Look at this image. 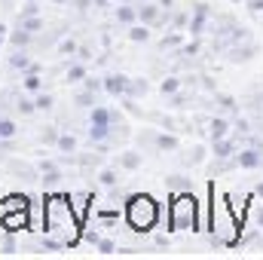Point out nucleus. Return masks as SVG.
Returning <instances> with one entry per match:
<instances>
[{
    "label": "nucleus",
    "mask_w": 263,
    "mask_h": 260,
    "mask_svg": "<svg viewBox=\"0 0 263 260\" xmlns=\"http://www.w3.org/2000/svg\"><path fill=\"white\" fill-rule=\"evenodd\" d=\"M208 202H211V217H208L211 242L223 248H236L242 242V217L236 214L230 196H217L214 184H208Z\"/></svg>",
    "instance_id": "obj_1"
},
{
    "label": "nucleus",
    "mask_w": 263,
    "mask_h": 260,
    "mask_svg": "<svg viewBox=\"0 0 263 260\" xmlns=\"http://www.w3.org/2000/svg\"><path fill=\"white\" fill-rule=\"evenodd\" d=\"M43 224H46V233L62 239L67 248H73L80 242V233H83V224L77 217V208L70 202V196H49L46 199V208H43Z\"/></svg>",
    "instance_id": "obj_2"
},
{
    "label": "nucleus",
    "mask_w": 263,
    "mask_h": 260,
    "mask_svg": "<svg viewBox=\"0 0 263 260\" xmlns=\"http://www.w3.org/2000/svg\"><path fill=\"white\" fill-rule=\"evenodd\" d=\"M123 217H126V224H129L132 233L147 236V233H153V227L159 224V202L150 193H132L129 199H126Z\"/></svg>",
    "instance_id": "obj_3"
},
{
    "label": "nucleus",
    "mask_w": 263,
    "mask_h": 260,
    "mask_svg": "<svg viewBox=\"0 0 263 260\" xmlns=\"http://www.w3.org/2000/svg\"><path fill=\"white\" fill-rule=\"evenodd\" d=\"M168 230H199V199L193 196V190L172 193Z\"/></svg>",
    "instance_id": "obj_4"
},
{
    "label": "nucleus",
    "mask_w": 263,
    "mask_h": 260,
    "mask_svg": "<svg viewBox=\"0 0 263 260\" xmlns=\"http://www.w3.org/2000/svg\"><path fill=\"white\" fill-rule=\"evenodd\" d=\"M0 227L9 233L28 230L31 227V202L22 193H9L3 199V211H0Z\"/></svg>",
    "instance_id": "obj_5"
},
{
    "label": "nucleus",
    "mask_w": 263,
    "mask_h": 260,
    "mask_svg": "<svg viewBox=\"0 0 263 260\" xmlns=\"http://www.w3.org/2000/svg\"><path fill=\"white\" fill-rule=\"evenodd\" d=\"M236 169H245V172H257V169H263V150L260 147H239L236 150Z\"/></svg>",
    "instance_id": "obj_6"
},
{
    "label": "nucleus",
    "mask_w": 263,
    "mask_h": 260,
    "mask_svg": "<svg viewBox=\"0 0 263 260\" xmlns=\"http://www.w3.org/2000/svg\"><path fill=\"white\" fill-rule=\"evenodd\" d=\"M144 141L153 147V150H159V153H175L178 147H181V141H178V135H172V132H144Z\"/></svg>",
    "instance_id": "obj_7"
},
{
    "label": "nucleus",
    "mask_w": 263,
    "mask_h": 260,
    "mask_svg": "<svg viewBox=\"0 0 263 260\" xmlns=\"http://www.w3.org/2000/svg\"><path fill=\"white\" fill-rule=\"evenodd\" d=\"M37 175H40V184H43V187H59L62 178H65L62 169H59L52 159H40V162H37Z\"/></svg>",
    "instance_id": "obj_8"
},
{
    "label": "nucleus",
    "mask_w": 263,
    "mask_h": 260,
    "mask_svg": "<svg viewBox=\"0 0 263 260\" xmlns=\"http://www.w3.org/2000/svg\"><path fill=\"white\" fill-rule=\"evenodd\" d=\"M104 92L114 95V98H126V92H129V77H126V73H107V77H104Z\"/></svg>",
    "instance_id": "obj_9"
},
{
    "label": "nucleus",
    "mask_w": 263,
    "mask_h": 260,
    "mask_svg": "<svg viewBox=\"0 0 263 260\" xmlns=\"http://www.w3.org/2000/svg\"><path fill=\"white\" fill-rule=\"evenodd\" d=\"M208 15H211V6H208L205 0L193 3V18H190V34H193V37H199V34L205 31V22H208Z\"/></svg>",
    "instance_id": "obj_10"
},
{
    "label": "nucleus",
    "mask_w": 263,
    "mask_h": 260,
    "mask_svg": "<svg viewBox=\"0 0 263 260\" xmlns=\"http://www.w3.org/2000/svg\"><path fill=\"white\" fill-rule=\"evenodd\" d=\"M144 162V153L141 150H120L117 153V169L120 172H138Z\"/></svg>",
    "instance_id": "obj_11"
},
{
    "label": "nucleus",
    "mask_w": 263,
    "mask_h": 260,
    "mask_svg": "<svg viewBox=\"0 0 263 260\" xmlns=\"http://www.w3.org/2000/svg\"><path fill=\"white\" fill-rule=\"evenodd\" d=\"M236 138L233 135H227V138H217V141H211V156L214 159H230V156H236Z\"/></svg>",
    "instance_id": "obj_12"
},
{
    "label": "nucleus",
    "mask_w": 263,
    "mask_h": 260,
    "mask_svg": "<svg viewBox=\"0 0 263 260\" xmlns=\"http://www.w3.org/2000/svg\"><path fill=\"white\" fill-rule=\"evenodd\" d=\"M22 86H25V92H28V95H37V92H43L40 65H31L28 70H25V77H22Z\"/></svg>",
    "instance_id": "obj_13"
},
{
    "label": "nucleus",
    "mask_w": 263,
    "mask_h": 260,
    "mask_svg": "<svg viewBox=\"0 0 263 260\" xmlns=\"http://www.w3.org/2000/svg\"><path fill=\"white\" fill-rule=\"evenodd\" d=\"M162 18V6L159 3H141L138 6V22L141 25H156Z\"/></svg>",
    "instance_id": "obj_14"
},
{
    "label": "nucleus",
    "mask_w": 263,
    "mask_h": 260,
    "mask_svg": "<svg viewBox=\"0 0 263 260\" xmlns=\"http://www.w3.org/2000/svg\"><path fill=\"white\" fill-rule=\"evenodd\" d=\"M55 150H59L62 156H77V153H80V141H77V135L62 132V135H59V141H55Z\"/></svg>",
    "instance_id": "obj_15"
},
{
    "label": "nucleus",
    "mask_w": 263,
    "mask_h": 260,
    "mask_svg": "<svg viewBox=\"0 0 263 260\" xmlns=\"http://www.w3.org/2000/svg\"><path fill=\"white\" fill-rule=\"evenodd\" d=\"M98 184H101L104 190H117V187H120V169H117V165L98 169Z\"/></svg>",
    "instance_id": "obj_16"
},
{
    "label": "nucleus",
    "mask_w": 263,
    "mask_h": 260,
    "mask_svg": "<svg viewBox=\"0 0 263 260\" xmlns=\"http://www.w3.org/2000/svg\"><path fill=\"white\" fill-rule=\"evenodd\" d=\"M205 156H208V150H205V144H193L184 156H181V162L187 165V169H196V165H202L205 162Z\"/></svg>",
    "instance_id": "obj_17"
},
{
    "label": "nucleus",
    "mask_w": 263,
    "mask_h": 260,
    "mask_svg": "<svg viewBox=\"0 0 263 260\" xmlns=\"http://www.w3.org/2000/svg\"><path fill=\"white\" fill-rule=\"evenodd\" d=\"M18 138V123L9 117H0V144H12Z\"/></svg>",
    "instance_id": "obj_18"
},
{
    "label": "nucleus",
    "mask_w": 263,
    "mask_h": 260,
    "mask_svg": "<svg viewBox=\"0 0 263 260\" xmlns=\"http://www.w3.org/2000/svg\"><path fill=\"white\" fill-rule=\"evenodd\" d=\"M208 135H211V141L227 138V135H230V120H227V117H211V120H208Z\"/></svg>",
    "instance_id": "obj_19"
},
{
    "label": "nucleus",
    "mask_w": 263,
    "mask_h": 260,
    "mask_svg": "<svg viewBox=\"0 0 263 260\" xmlns=\"http://www.w3.org/2000/svg\"><path fill=\"white\" fill-rule=\"evenodd\" d=\"M6 65L12 67V70H22V73H25V70L34 65V62L28 59V52H25V49H12V55L6 59Z\"/></svg>",
    "instance_id": "obj_20"
},
{
    "label": "nucleus",
    "mask_w": 263,
    "mask_h": 260,
    "mask_svg": "<svg viewBox=\"0 0 263 260\" xmlns=\"http://www.w3.org/2000/svg\"><path fill=\"white\" fill-rule=\"evenodd\" d=\"M86 77H89V73H86V62H80V59H77V62H70V65H67V70H65L67 83H83Z\"/></svg>",
    "instance_id": "obj_21"
},
{
    "label": "nucleus",
    "mask_w": 263,
    "mask_h": 260,
    "mask_svg": "<svg viewBox=\"0 0 263 260\" xmlns=\"http://www.w3.org/2000/svg\"><path fill=\"white\" fill-rule=\"evenodd\" d=\"M31 37H34V34H31V31H25V28L18 25L15 31H9V37H6V40L12 43V49H25V46L31 43Z\"/></svg>",
    "instance_id": "obj_22"
},
{
    "label": "nucleus",
    "mask_w": 263,
    "mask_h": 260,
    "mask_svg": "<svg viewBox=\"0 0 263 260\" xmlns=\"http://www.w3.org/2000/svg\"><path fill=\"white\" fill-rule=\"evenodd\" d=\"M15 251H18V233L3 230L0 233V254H15Z\"/></svg>",
    "instance_id": "obj_23"
},
{
    "label": "nucleus",
    "mask_w": 263,
    "mask_h": 260,
    "mask_svg": "<svg viewBox=\"0 0 263 260\" xmlns=\"http://www.w3.org/2000/svg\"><path fill=\"white\" fill-rule=\"evenodd\" d=\"M117 22H120V25H135V22H138V6L120 3V6H117Z\"/></svg>",
    "instance_id": "obj_24"
},
{
    "label": "nucleus",
    "mask_w": 263,
    "mask_h": 260,
    "mask_svg": "<svg viewBox=\"0 0 263 260\" xmlns=\"http://www.w3.org/2000/svg\"><path fill=\"white\" fill-rule=\"evenodd\" d=\"M147 92H150V83L144 77H129V92H126L129 98H144Z\"/></svg>",
    "instance_id": "obj_25"
},
{
    "label": "nucleus",
    "mask_w": 263,
    "mask_h": 260,
    "mask_svg": "<svg viewBox=\"0 0 263 260\" xmlns=\"http://www.w3.org/2000/svg\"><path fill=\"white\" fill-rule=\"evenodd\" d=\"M181 89H184V80H181V77H165V80L159 83V92H162L165 98H172V95H178Z\"/></svg>",
    "instance_id": "obj_26"
},
{
    "label": "nucleus",
    "mask_w": 263,
    "mask_h": 260,
    "mask_svg": "<svg viewBox=\"0 0 263 260\" xmlns=\"http://www.w3.org/2000/svg\"><path fill=\"white\" fill-rule=\"evenodd\" d=\"M165 187H168L172 193H181V190H193V181L184 178V175H168V178H165Z\"/></svg>",
    "instance_id": "obj_27"
},
{
    "label": "nucleus",
    "mask_w": 263,
    "mask_h": 260,
    "mask_svg": "<svg viewBox=\"0 0 263 260\" xmlns=\"http://www.w3.org/2000/svg\"><path fill=\"white\" fill-rule=\"evenodd\" d=\"M129 40L132 43H147L150 40V25H141V22L129 25Z\"/></svg>",
    "instance_id": "obj_28"
},
{
    "label": "nucleus",
    "mask_w": 263,
    "mask_h": 260,
    "mask_svg": "<svg viewBox=\"0 0 263 260\" xmlns=\"http://www.w3.org/2000/svg\"><path fill=\"white\" fill-rule=\"evenodd\" d=\"M15 110H18L22 117H31V114L37 110V101L28 98V95H18V98H15Z\"/></svg>",
    "instance_id": "obj_29"
},
{
    "label": "nucleus",
    "mask_w": 263,
    "mask_h": 260,
    "mask_svg": "<svg viewBox=\"0 0 263 260\" xmlns=\"http://www.w3.org/2000/svg\"><path fill=\"white\" fill-rule=\"evenodd\" d=\"M95 251H98V254H104V257H110V254H117L120 248H117V242H114V239H107V236H101V239L95 242Z\"/></svg>",
    "instance_id": "obj_30"
},
{
    "label": "nucleus",
    "mask_w": 263,
    "mask_h": 260,
    "mask_svg": "<svg viewBox=\"0 0 263 260\" xmlns=\"http://www.w3.org/2000/svg\"><path fill=\"white\" fill-rule=\"evenodd\" d=\"M77 107H95L98 104V95L95 92H89V89H83V92H77Z\"/></svg>",
    "instance_id": "obj_31"
},
{
    "label": "nucleus",
    "mask_w": 263,
    "mask_h": 260,
    "mask_svg": "<svg viewBox=\"0 0 263 260\" xmlns=\"http://www.w3.org/2000/svg\"><path fill=\"white\" fill-rule=\"evenodd\" d=\"M248 214H251V220H254V227H260L263 230V199L254 196V202H251V208H248Z\"/></svg>",
    "instance_id": "obj_32"
},
{
    "label": "nucleus",
    "mask_w": 263,
    "mask_h": 260,
    "mask_svg": "<svg viewBox=\"0 0 263 260\" xmlns=\"http://www.w3.org/2000/svg\"><path fill=\"white\" fill-rule=\"evenodd\" d=\"M18 25H22L25 31H31V34H37V31L43 28V15H28V18H18Z\"/></svg>",
    "instance_id": "obj_33"
},
{
    "label": "nucleus",
    "mask_w": 263,
    "mask_h": 260,
    "mask_svg": "<svg viewBox=\"0 0 263 260\" xmlns=\"http://www.w3.org/2000/svg\"><path fill=\"white\" fill-rule=\"evenodd\" d=\"M254 52H257V46H254V43H248V46H242V49H233V55H230V59H233V62H248Z\"/></svg>",
    "instance_id": "obj_34"
},
{
    "label": "nucleus",
    "mask_w": 263,
    "mask_h": 260,
    "mask_svg": "<svg viewBox=\"0 0 263 260\" xmlns=\"http://www.w3.org/2000/svg\"><path fill=\"white\" fill-rule=\"evenodd\" d=\"M34 101H37V110H52V104H55V98L49 92H37Z\"/></svg>",
    "instance_id": "obj_35"
},
{
    "label": "nucleus",
    "mask_w": 263,
    "mask_h": 260,
    "mask_svg": "<svg viewBox=\"0 0 263 260\" xmlns=\"http://www.w3.org/2000/svg\"><path fill=\"white\" fill-rule=\"evenodd\" d=\"M59 135H62V132L55 129V126H43V129H40V141H43V144H52V147H55Z\"/></svg>",
    "instance_id": "obj_36"
},
{
    "label": "nucleus",
    "mask_w": 263,
    "mask_h": 260,
    "mask_svg": "<svg viewBox=\"0 0 263 260\" xmlns=\"http://www.w3.org/2000/svg\"><path fill=\"white\" fill-rule=\"evenodd\" d=\"M83 89H89V92H95V95H101V92H104V80H95V77H86V80H83Z\"/></svg>",
    "instance_id": "obj_37"
},
{
    "label": "nucleus",
    "mask_w": 263,
    "mask_h": 260,
    "mask_svg": "<svg viewBox=\"0 0 263 260\" xmlns=\"http://www.w3.org/2000/svg\"><path fill=\"white\" fill-rule=\"evenodd\" d=\"M77 49H80V46H77L73 40H62V43H59V52H62V55H77Z\"/></svg>",
    "instance_id": "obj_38"
},
{
    "label": "nucleus",
    "mask_w": 263,
    "mask_h": 260,
    "mask_svg": "<svg viewBox=\"0 0 263 260\" xmlns=\"http://www.w3.org/2000/svg\"><path fill=\"white\" fill-rule=\"evenodd\" d=\"M28 15H40V9H37L34 0H28V3L22 6V12H18V18H28Z\"/></svg>",
    "instance_id": "obj_39"
},
{
    "label": "nucleus",
    "mask_w": 263,
    "mask_h": 260,
    "mask_svg": "<svg viewBox=\"0 0 263 260\" xmlns=\"http://www.w3.org/2000/svg\"><path fill=\"white\" fill-rule=\"evenodd\" d=\"M159 46H162V49H175V46H181V34H168Z\"/></svg>",
    "instance_id": "obj_40"
},
{
    "label": "nucleus",
    "mask_w": 263,
    "mask_h": 260,
    "mask_svg": "<svg viewBox=\"0 0 263 260\" xmlns=\"http://www.w3.org/2000/svg\"><path fill=\"white\" fill-rule=\"evenodd\" d=\"M98 217H101V220H117V217H120V208H101Z\"/></svg>",
    "instance_id": "obj_41"
},
{
    "label": "nucleus",
    "mask_w": 263,
    "mask_h": 260,
    "mask_svg": "<svg viewBox=\"0 0 263 260\" xmlns=\"http://www.w3.org/2000/svg\"><path fill=\"white\" fill-rule=\"evenodd\" d=\"M217 101H220V104H223L227 110H239V104H236V101H233L230 95H217Z\"/></svg>",
    "instance_id": "obj_42"
},
{
    "label": "nucleus",
    "mask_w": 263,
    "mask_h": 260,
    "mask_svg": "<svg viewBox=\"0 0 263 260\" xmlns=\"http://www.w3.org/2000/svg\"><path fill=\"white\" fill-rule=\"evenodd\" d=\"M199 52V43H187V46H181V55H196Z\"/></svg>",
    "instance_id": "obj_43"
},
{
    "label": "nucleus",
    "mask_w": 263,
    "mask_h": 260,
    "mask_svg": "<svg viewBox=\"0 0 263 260\" xmlns=\"http://www.w3.org/2000/svg\"><path fill=\"white\" fill-rule=\"evenodd\" d=\"M245 3H248L251 12H263V0H245Z\"/></svg>",
    "instance_id": "obj_44"
},
{
    "label": "nucleus",
    "mask_w": 263,
    "mask_h": 260,
    "mask_svg": "<svg viewBox=\"0 0 263 260\" xmlns=\"http://www.w3.org/2000/svg\"><path fill=\"white\" fill-rule=\"evenodd\" d=\"M77 59H80V62H89V49H86V46H80V49H77Z\"/></svg>",
    "instance_id": "obj_45"
},
{
    "label": "nucleus",
    "mask_w": 263,
    "mask_h": 260,
    "mask_svg": "<svg viewBox=\"0 0 263 260\" xmlns=\"http://www.w3.org/2000/svg\"><path fill=\"white\" fill-rule=\"evenodd\" d=\"M156 3H159V6H162V9H165V12H168V9H172V6H175V0H156Z\"/></svg>",
    "instance_id": "obj_46"
},
{
    "label": "nucleus",
    "mask_w": 263,
    "mask_h": 260,
    "mask_svg": "<svg viewBox=\"0 0 263 260\" xmlns=\"http://www.w3.org/2000/svg\"><path fill=\"white\" fill-rule=\"evenodd\" d=\"M254 196H257V199H263V181H260V184H254Z\"/></svg>",
    "instance_id": "obj_47"
},
{
    "label": "nucleus",
    "mask_w": 263,
    "mask_h": 260,
    "mask_svg": "<svg viewBox=\"0 0 263 260\" xmlns=\"http://www.w3.org/2000/svg\"><path fill=\"white\" fill-rule=\"evenodd\" d=\"M3 37H9V34H6V25L0 22V40H3Z\"/></svg>",
    "instance_id": "obj_48"
},
{
    "label": "nucleus",
    "mask_w": 263,
    "mask_h": 260,
    "mask_svg": "<svg viewBox=\"0 0 263 260\" xmlns=\"http://www.w3.org/2000/svg\"><path fill=\"white\" fill-rule=\"evenodd\" d=\"M233 3H245V0H233Z\"/></svg>",
    "instance_id": "obj_49"
},
{
    "label": "nucleus",
    "mask_w": 263,
    "mask_h": 260,
    "mask_svg": "<svg viewBox=\"0 0 263 260\" xmlns=\"http://www.w3.org/2000/svg\"><path fill=\"white\" fill-rule=\"evenodd\" d=\"M260 251H263V242H260Z\"/></svg>",
    "instance_id": "obj_50"
}]
</instances>
